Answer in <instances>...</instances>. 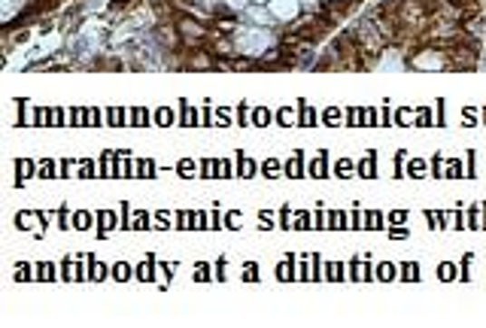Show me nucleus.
Returning <instances> with one entry per match:
<instances>
[{"label": "nucleus", "mask_w": 486, "mask_h": 328, "mask_svg": "<svg viewBox=\"0 0 486 328\" xmlns=\"http://www.w3.org/2000/svg\"><path fill=\"white\" fill-rule=\"evenodd\" d=\"M267 46H274V34L267 28H243L234 31V49L247 58H258L265 55Z\"/></svg>", "instance_id": "1"}, {"label": "nucleus", "mask_w": 486, "mask_h": 328, "mask_svg": "<svg viewBox=\"0 0 486 328\" xmlns=\"http://www.w3.org/2000/svg\"><path fill=\"white\" fill-rule=\"evenodd\" d=\"M253 4H267V0H253Z\"/></svg>", "instance_id": "14"}, {"label": "nucleus", "mask_w": 486, "mask_h": 328, "mask_svg": "<svg viewBox=\"0 0 486 328\" xmlns=\"http://www.w3.org/2000/svg\"><path fill=\"white\" fill-rule=\"evenodd\" d=\"M256 122H271V116H267V113H262V110H258V113H256Z\"/></svg>", "instance_id": "12"}, {"label": "nucleus", "mask_w": 486, "mask_h": 328, "mask_svg": "<svg viewBox=\"0 0 486 328\" xmlns=\"http://www.w3.org/2000/svg\"><path fill=\"white\" fill-rule=\"evenodd\" d=\"M234 13H247V0H225Z\"/></svg>", "instance_id": "6"}, {"label": "nucleus", "mask_w": 486, "mask_h": 328, "mask_svg": "<svg viewBox=\"0 0 486 328\" xmlns=\"http://www.w3.org/2000/svg\"><path fill=\"white\" fill-rule=\"evenodd\" d=\"M380 277H384V280H389V277H393V267H380Z\"/></svg>", "instance_id": "11"}, {"label": "nucleus", "mask_w": 486, "mask_h": 328, "mask_svg": "<svg viewBox=\"0 0 486 328\" xmlns=\"http://www.w3.org/2000/svg\"><path fill=\"white\" fill-rule=\"evenodd\" d=\"M253 174H256V164L249 159H243L240 161V177H253Z\"/></svg>", "instance_id": "5"}, {"label": "nucleus", "mask_w": 486, "mask_h": 328, "mask_svg": "<svg viewBox=\"0 0 486 328\" xmlns=\"http://www.w3.org/2000/svg\"><path fill=\"white\" fill-rule=\"evenodd\" d=\"M247 15L258 24V28H267L271 22H277L274 13H271V10H262V6H247Z\"/></svg>", "instance_id": "3"}, {"label": "nucleus", "mask_w": 486, "mask_h": 328, "mask_svg": "<svg viewBox=\"0 0 486 328\" xmlns=\"http://www.w3.org/2000/svg\"><path fill=\"white\" fill-rule=\"evenodd\" d=\"M277 168H280L277 161H267V164H265V174H277Z\"/></svg>", "instance_id": "9"}, {"label": "nucleus", "mask_w": 486, "mask_h": 328, "mask_svg": "<svg viewBox=\"0 0 486 328\" xmlns=\"http://www.w3.org/2000/svg\"><path fill=\"white\" fill-rule=\"evenodd\" d=\"M267 10L274 13L277 22H295L301 15V0H267Z\"/></svg>", "instance_id": "2"}, {"label": "nucleus", "mask_w": 486, "mask_h": 328, "mask_svg": "<svg viewBox=\"0 0 486 328\" xmlns=\"http://www.w3.org/2000/svg\"><path fill=\"white\" fill-rule=\"evenodd\" d=\"M204 6H216V4H225V0H201Z\"/></svg>", "instance_id": "13"}, {"label": "nucleus", "mask_w": 486, "mask_h": 328, "mask_svg": "<svg viewBox=\"0 0 486 328\" xmlns=\"http://www.w3.org/2000/svg\"><path fill=\"white\" fill-rule=\"evenodd\" d=\"M301 6H304V10H316V0H301Z\"/></svg>", "instance_id": "10"}, {"label": "nucleus", "mask_w": 486, "mask_h": 328, "mask_svg": "<svg viewBox=\"0 0 486 328\" xmlns=\"http://www.w3.org/2000/svg\"><path fill=\"white\" fill-rule=\"evenodd\" d=\"M76 222H80V226H76V228H89V216H85V213L76 216Z\"/></svg>", "instance_id": "8"}, {"label": "nucleus", "mask_w": 486, "mask_h": 328, "mask_svg": "<svg viewBox=\"0 0 486 328\" xmlns=\"http://www.w3.org/2000/svg\"><path fill=\"white\" fill-rule=\"evenodd\" d=\"M128 271H131V267H128V265H119V267H116V277H119V280H125V277H128Z\"/></svg>", "instance_id": "7"}, {"label": "nucleus", "mask_w": 486, "mask_h": 328, "mask_svg": "<svg viewBox=\"0 0 486 328\" xmlns=\"http://www.w3.org/2000/svg\"><path fill=\"white\" fill-rule=\"evenodd\" d=\"M435 55V52H425V55H420L416 58V67H423V71H435V67H444V62H441V58H432Z\"/></svg>", "instance_id": "4"}]
</instances>
